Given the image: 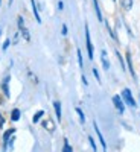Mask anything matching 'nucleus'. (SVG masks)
<instances>
[{"mask_svg": "<svg viewBox=\"0 0 140 152\" xmlns=\"http://www.w3.org/2000/svg\"><path fill=\"white\" fill-rule=\"evenodd\" d=\"M122 97H123V100L126 102V105H130L131 108H136L137 105H136V100H134V97H133V94H131V90L130 88H123L122 90Z\"/></svg>", "mask_w": 140, "mask_h": 152, "instance_id": "obj_1", "label": "nucleus"}, {"mask_svg": "<svg viewBox=\"0 0 140 152\" xmlns=\"http://www.w3.org/2000/svg\"><path fill=\"white\" fill-rule=\"evenodd\" d=\"M17 21H18V29H20V34H21V37H23L26 41H29V40H31V34H29L28 28L24 26L23 17H21V15H18V17H17Z\"/></svg>", "mask_w": 140, "mask_h": 152, "instance_id": "obj_2", "label": "nucleus"}, {"mask_svg": "<svg viewBox=\"0 0 140 152\" xmlns=\"http://www.w3.org/2000/svg\"><path fill=\"white\" fill-rule=\"evenodd\" d=\"M85 41H87V52H88V58L93 59V44L90 40V31H88V26L85 24Z\"/></svg>", "mask_w": 140, "mask_h": 152, "instance_id": "obj_3", "label": "nucleus"}, {"mask_svg": "<svg viewBox=\"0 0 140 152\" xmlns=\"http://www.w3.org/2000/svg\"><path fill=\"white\" fill-rule=\"evenodd\" d=\"M113 104H114V107L117 108V111H119V113H123V111H125V105H123V102H122V97H120L119 94L113 96Z\"/></svg>", "mask_w": 140, "mask_h": 152, "instance_id": "obj_4", "label": "nucleus"}, {"mask_svg": "<svg viewBox=\"0 0 140 152\" xmlns=\"http://www.w3.org/2000/svg\"><path fill=\"white\" fill-rule=\"evenodd\" d=\"M43 128L46 129V131H49V132H54L55 131V128H56V125H55V122L52 120V119H46V120H43Z\"/></svg>", "mask_w": 140, "mask_h": 152, "instance_id": "obj_5", "label": "nucleus"}, {"mask_svg": "<svg viewBox=\"0 0 140 152\" xmlns=\"http://www.w3.org/2000/svg\"><path fill=\"white\" fill-rule=\"evenodd\" d=\"M93 128H95V131H96V134H97V137H99V140H100V145H102V148H104V152H107V143H105V140H104V135H102V132H100V129L97 128V123H96V122L93 123Z\"/></svg>", "mask_w": 140, "mask_h": 152, "instance_id": "obj_6", "label": "nucleus"}, {"mask_svg": "<svg viewBox=\"0 0 140 152\" xmlns=\"http://www.w3.org/2000/svg\"><path fill=\"white\" fill-rule=\"evenodd\" d=\"M2 88H3V93L6 97H9V76L3 79V84H2Z\"/></svg>", "mask_w": 140, "mask_h": 152, "instance_id": "obj_7", "label": "nucleus"}, {"mask_svg": "<svg viewBox=\"0 0 140 152\" xmlns=\"http://www.w3.org/2000/svg\"><path fill=\"white\" fill-rule=\"evenodd\" d=\"M100 59H102L104 69L108 70V69H110V62H108V58H107V52H105V50H102V52H100Z\"/></svg>", "mask_w": 140, "mask_h": 152, "instance_id": "obj_8", "label": "nucleus"}, {"mask_svg": "<svg viewBox=\"0 0 140 152\" xmlns=\"http://www.w3.org/2000/svg\"><path fill=\"white\" fill-rule=\"evenodd\" d=\"M120 5H122V8H123V11H131V8H133V0H120Z\"/></svg>", "mask_w": 140, "mask_h": 152, "instance_id": "obj_9", "label": "nucleus"}, {"mask_svg": "<svg viewBox=\"0 0 140 152\" xmlns=\"http://www.w3.org/2000/svg\"><path fill=\"white\" fill-rule=\"evenodd\" d=\"M31 3H32V9H34V15L37 18L38 23H41V17H40V12H38V8H37V3H35V0H31Z\"/></svg>", "mask_w": 140, "mask_h": 152, "instance_id": "obj_10", "label": "nucleus"}, {"mask_svg": "<svg viewBox=\"0 0 140 152\" xmlns=\"http://www.w3.org/2000/svg\"><path fill=\"white\" fill-rule=\"evenodd\" d=\"M126 62H128V67H130L131 76L136 79V73H134V69H133V62H131V55H130V52H126Z\"/></svg>", "mask_w": 140, "mask_h": 152, "instance_id": "obj_11", "label": "nucleus"}, {"mask_svg": "<svg viewBox=\"0 0 140 152\" xmlns=\"http://www.w3.org/2000/svg\"><path fill=\"white\" fill-rule=\"evenodd\" d=\"M20 119V110L18 108H14L12 110V113H11V120L12 122H17Z\"/></svg>", "mask_w": 140, "mask_h": 152, "instance_id": "obj_12", "label": "nucleus"}, {"mask_svg": "<svg viewBox=\"0 0 140 152\" xmlns=\"http://www.w3.org/2000/svg\"><path fill=\"white\" fill-rule=\"evenodd\" d=\"M54 108H55V113H56V119L58 120H61V104L58 102H54Z\"/></svg>", "mask_w": 140, "mask_h": 152, "instance_id": "obj_13", "label": "nucleus"}, {"mask_svg": "<svg viewBox=\"0 0 140 152\" xmlns=\"http://www.w3.org/2000/svg\"><path fill=\"white\" fill-rule=\"evenodd\" d=\"M93 5H95V9H96L97 20H99V21H102V14H100V9H99V5H97V0H93Z\"/></svg>", "mask_w": 140, "mask_h": 152, "instance_id": "obj_14", "label": "nucleus"}, {"mask_svg": "<svg viewBox=\"0 0 140 152\" xmlns=\"http://www.w3.org/2000/svg\"><path fill=\"white\" fill-rule=\"evenodd\" d=\"M15 132V129H8L6 132H5V135H3V143L6 145L8 143V140H9V137L12 135V134H14Z\"/></svg>", "mask_w": 140, "mask_h": 152, "instance_id": "obj_15", "label": "nucleus"}, {"mask_svg": "<svg viewBox=\"0 0 140 152\" xmlns=\"http://www.w3.org/2000/svg\"><path fill=\"white\" fill-rule=\"evenodd\" d=\"M44 116V111H38V113H35V116H34V119H32V122L34 123H37V122H40V119Z\"/></svg>", "mask_w": 140, "mask_h": 152, "instance_id": "obj_16", "label": "nucleus"}, {"mask_svg": "<svg viewBox=\"0 0 140 152\" xmlns=\"http://www.w3.org/2000/svg\"><path fill=\"white\" fill-rule=\"evenodd\" d=\"M62 152H73V149H72V146L69 145L67 140H64V148H62Z\"/></svg>", "mask_w": 140, "mask_h": 152, "instance_id": "obj_17", "label": "nucleus"}, {"mask_svg": "<svg viewBox=\"0 0 140 152\" xmlns=\"http://www.w3.org/2000/svg\"><path fill=\"white\" fill-rule=\"evenodd\" d=\"M76 113H78V116H79L81 123H84V122H85V117H84V113L81 111V108H76Z\"/></svg>", "mask_w": 140, "mask_h": 152, "instance_id": "obj_18", "label": "nucleus"}, {"mask_svg": "<svg viewBox=\"0 0 140 152\" xmlns=\"http://www.w3.org/2000/svg\"><path fill=\"white\" fill-rule=\"evenodd\" d=\"M76 53H78V62H79V67L82 69V67H84V62H82V55H81V50L78 49V52H76Z\"/></svg>", "mask_w": 140, "mask_h": 152, "instance_id": "obj_19", "label": "nucleus"}, {"mask_svg": "<svg viewBox=\"0 0 140 152\" xmlns=\"http://www.w3.org/2000/svg\"><path fill=\"white\" fill-rule=\"evenodd\" d=\"M88 142H90V145H92V148H93V151H95V152H97V148H96V145H95V140H93V138H92V137H88Z\"/></svg>", "mask_w": 140, "mask_h": 152, "instance_id": "obj_20", "label": "nucleus"}, {"mask_svg": "<svg viewBox=\"0 0 140 152\" xmlns=\"http://www.w3.org/2000/svg\"><path fill=\"white\" fill-rule=\"evenodd\" d=\"M28 75H29V78H31V79L34 81V84H37V82H38V79H37V78H35V76H34V73H32V72H29Z\"/></svg>", "mask_w": 140, "mask_h": 152, "instance_id": "obj_21", "label": "nucleus"}, {"mask_svg": "<svg viewBox=\"0 0 140 152\" xmlns=\"http://www.w3.org/2000/svg\"><path fill=\"white\" fill-rule=\"evenodd\" d=\"M93 75H95V78L97 79V82H100V78H99V73H97V70H96V69H93Z\"/></svg>", "mask_w": 140, "mask_h": 152, "instance_id": "obj_22", "label": "nucleus"}, {"mask_svg": "<svg viewBox=\"0 0 140 152\" xmlns=\"http://www.w3.org/2000/svg\"><path fill=\"white\" fill-rule=\"evenodd\" d=\"M117 58H119L120 64H122V70H125V64H123V59H122V56H120V53H119V52H117Z\"/></svg>", "mask_w": 140, "mask_h": 152, "instance_id": "obj_23", "label": "nucleus"}, {"mask_svg": "<svg viewBox=\"0 0 140 152\" xmlns=\"http://www.w3.org/2000/svg\"><path fill=\"white\" fill-rule=\"evenodd\" d=\"M9 43H11V41H9V40H6V41H5V43H3V50H6V49H8V47H9Z\"/></svg>", "mask_w": 140, "mask_h": 152, "instance_id": "obj_24", "label": "nucleus"}, {"mask_svg": "<svg viewBox=\"0 0 140 152\" xmlns=\"http://www.w3.org/2000/svg\"><path fill=\"white\" fill-rule=\"evenodd\" d=\"M62 35H67V26L66 24H62Z\"/></svg>", "mask_w": 140, "mask_h": 152, "instance_id": "obj_25", "label": "nucleus"}, {"mask_svg": "<svg viewBox=\"0 0 140 152\" xmlns=\"http://www.w3.org/2000/svg\"><path fill=\"white\" fill-rule=\"evenodd\" d=\"M3 123H5V120H3V117H2V116H0V128L3 126Z\"/></svg>", "mask_w": 140, "mask_h": 152, "instance_id": "obj_26", "label": "nucleus"}, {"mask_svg": "<svg viewBox=\"0 0 140 152\" xmlns=\"http://www.w3.org/2000/svg\"><path fill=\"white\" fill-rule=\"evenodd\" d=\"M0 3H2V0H0Z\"/></svg>", "mask_w": 140, "mask_h": 152, "instance_id": "obj_27", "label": "nucleus"}]
</instances>
